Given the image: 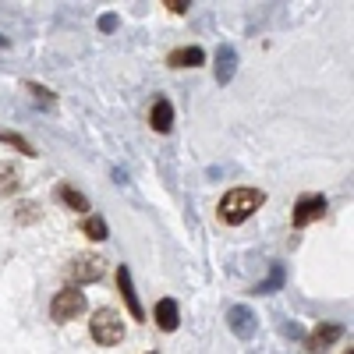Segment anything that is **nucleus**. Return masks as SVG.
I'll use <instances>...</instances> for the list:
<instances>
[{
  "label": "nucleus",
  "instance_id": "f257e3e1",
  "mask_svg": "<svg viewBox=\"0 0 354 354\" xmlns=\"http://www.w3.org/2000/svg\"><path fill=\"white\" fill-rule=\"evenodd\" d=\"M262 202H266V192H259V188H234L220 198V220L223 223H245L248 216L259 213Z\"/></svg>",
  "mask_w": 354,
  "mask_h": 354
},
{
  "label": "nucleus",
  "instance_id": "f03ea898",
  "mask_svg": "<svg viewBox=\"0 0 354 354\" xmlns=\"http://www.w3.org/2000/svg\"><path fill=\"white\" fill-rule=\"evenodd\" d=\"M88 330H93L96 344L113 347V344L124 340V319H121V312H113V308H96L93 319H88Z\"/></svg>",
  "mask_w": 354,
  "mask_h": 354
},
{
  "label": "nucleus",
  "instance_id": "7ed1b4c3",
  "mask_svg": "<svg viewBox=\"0 0 354 354\" xmlns=\"http://www.w3.org/2000/svg\"><path fill=\"white\" fill-rule=\"evenodd\" d=\"M88 301H85V294L75 290V287H64V290H57V298L50 301V319L53 322H71L78 315H85Z\"/></svg>",
  "mask_w": 354,
  "mask_h": 354
},
{
  "label": "nucleus",
  "instance_id": "20e7f679",
  "mask_svg": "<svg viewBox=\"0 0 354 354\" xmlns=\"http://www.w3.org/2000/svg\"><path fill=\"white\" fill-rule=\"evenodd\" d=\"M106 273V259L103 255H93V252H82V255H75L71 262H68V277H71V283H96L100 277Z\"/></svg>",
  "mask_w": 354,
  "mask_h": 354
},
{
  "label": "nucleus",
  "instance_id": "39448f33",
  "mask_svg": "<svg viewBox=\"0 0 354 354\" xmlns=\"http://www.w3.org/2000/svg\"><path fill=\"white\" fill-rule=\"evenodd\" d=\"M322 213H326V198L322 195H301L298 205H294V227H308Z\"/></svg>",
  "mask_w": 354,
  "mask_h": 354
},
{
  "label": "nucleus",
  "instance_id": "423d86ee",
  "mask_svg": "<svg viewBox=\"0 0 354 354\" xmlns=\"http://www.w3.org/2000/svg\"><path fill=\"white\" fill-rule=\"evenodd\" d=\"M117 290H121V298H124L131 319L142 322L145 312H142V301H138V294H135V283H131V270H128V266H121V270H117Z\"/></svg>",
  "mask_w": 354,
  "mask_h": 354
},
{
  "label": "nucleus",
  "instance_id": "0eeeda50",
  "mask_svg": "<svg viewBox=\"0 0 354 354\" xmlns=\"http://www.w3.org/2000/svg\"><path fill=\"white\" fill-rule=\"evenodd\" d=\"M153 319H156V326H160L163 333H174V330H177V322H181L177 301H174V298H160L156 308H153Z\"/></svg>",
  "mask_w": 354,
  "mask_h": 354
},
{
  "label": "nucleus",
  "instance_id": "6e6552de",
  "mask_svg": "<svg viewBox=\"0 0 354 354\" xmlns=\"http://www.w3.org/2000/svg\"><path fill=\"white\" fill-rule=\"evenodd\" d=\"M340 333H344V330L337 326V322H322V326H315V330L308 333V351H315V354H319V351H326L330 344L340 340Z\"/></svg>",
  "mask_w": 354,
  "mask_h": 354
},
{
  "label": "nucleus",
  "instance_id": "1a4fd4ad",
  "mask_svg": "<svg viewBox=\"0 0 354 354\" xmlns=\"http://www.w3.org/2000/svg\"><path fill=\"white\" fill-rule=\"evenodd\" d=\"M230 330L238 333V337H245V340L255 333V315H252V308H248V305L230 308Z\"/></svg>",
  "mask_w": 354,
  "mask_h": 354
},
{
  "label": "nucleus",
  "instance_id": "9d476101",
  "mask_svg": "<svg viewBox=\"0 0 354 354\" xmlns=\"http://www.w3.org/2000/svg\"><path fill=\"white\" fill-rule=\"evenodd\" d=\"M149 124H153V131H160V135H167V131L174 128V106H170V100H156V103H153Z\"/></svg>",
  "mask_w": 354,
  "mask_h": 354
},
{
  "label": "nucleus",
  "instance_id": "9b49d317",
  "mask_svg": "<svg viewBox=\"0 0 354 354\" xmlns=\"http://www.w3.org/2000/svg\"><path fill=\"white\" fill-rule=\"evenodd\" d=\"M234 68H238V53H234V46H220L216 50V82L227 85L234 78Z\"/></svg>",
  "mask_w": 354,
  "mask_h": 354
},
{
  "label": "nucleus",
  "instance_id": "f8f14e48",
  "mask_svg": "<svg viewBox=\"0 0 354 354\" xmlns=\"http://www.w3.org/2000/svg\"><path fill=\"white\" fill-rule=\"evenodd\" d=\"M198 64H205L202 46H181L170 53V68H198Z\"/></svg>",
  "mask_w": 354,
  "mask_h": 354
},
{
  "label": "nucleus",
  "instance_id": "ddd939ff",
  "mask_svg": "<svg viewBox=\"0 0 354 354\" xmlns=\"http://www.w3.org/2000/svg\"><path fill=\"white\" fill-rule=\"evenodd\" d=\"M57 198H61L64 205H71L75 213H88V198L78 188H71V185H57Z\"/></svg>",
  "mask_w": 354,
  "mask_h": 354
},
{
  "label": "nucleus",
  "instance_id": "4468645a",
  "mask_svg": "<svg viewBox=\"0 0 354 354\" xmlns=\"http://www.w3.org/2000/svg\"><path fill=\"white\" fill-rule=\"evenodd\" d=\"M82 230H85V238H93V241H106V238H110V227H106V220H103L100 213H93V216H85Z\"/></svg>",
  "mask_w": 354,
  "mask_h": 354
},
{
  "label": "nucleus",
  "instance_id": "2eb2a0df",
  "mask_svg": "<svg viewBox=\"0 0 354 354\" xmlns=\"http://www.w3.org/2000/svg\"><path fill=\"white\" fill-rule=\"evenodd\" d=\"M0 142H4V145H15L21 156H36V145L28 142L25 135H18V131H4V128H0Z\"/></svg>",
  "mask_w": 354,
  "mask_h": 354
},
{
  "label": "nucleus",
  "instance_id": "dca6fc26",
  "mask_svg": "<svg viewBox=\"0 0 354 354\" xmlns=\"http://www.w3.org/2000/svg\"><path fill=\"white\" fill-rule=\"evenodd\" d=\"M18 181H21L18 167H11V163H0V195L15 192V188H18Z\"/></svg>",
  "mask_w": 354,
  "mask_h": 354
},
{
  "label": "nucleus",
  "instance_id": "f3484780",
  "mask_svg": "<svg viewBox=\"0 0 354 354\" xmlns=\"http://www.w3.org/2000/svg\"><path fill=\"white\" fill-rule=\"evenodd\" d=\"M28 93L32 96H39L46 106H53V96H50V88H43V85H36V82H28Z\"/></svg>",
  "mask_w": 354,
  "mask_h": 354
},
{
  "label": "nucleus",
  "instance_id": "a211bd4d",
  "mask_svg": "<svg viewBox=\"0 0 354 354\" xmlns=\"http://www.w3.org/2000/svg\"><path fill=\"white\" fill-rule=\"evenodd\" d=\"M100 28H103V32H113V28H117V15H103L100 18Z\"/></svg>",
  "mask_w": 354,
  "mask_h": 354
},
{
  "label": "nucleus",
  "instance_id": "6ab92c4d",
  "mask_svg": "<svg viewBox=\"0 0 354 354\" xmlns=\"http://www.w3.org/2000/svg\"><path fill=\"white\" fill-rule=\"evenodd\" d=\"M167 8H170L174 15H185V11H188V4H185V0H167Z\"/></svg>",
  "mask_w": 354,
  "mask_h": 354
},
{
  "label": "nucleus",
  "instance_id": "aec40b11",
  "mask_svg": "<svg viewBox=\"0 0 354 354\" xmlns=\"http://www.w3.org/2000/svg\"><path fill=\"white\" fill-rule=\"evenodd\" d=\"M347 354H354V351H351V347H347Z\"/></svg>",
  "mask_w": 354,
  "mask_h": 354
}]
</instances>
